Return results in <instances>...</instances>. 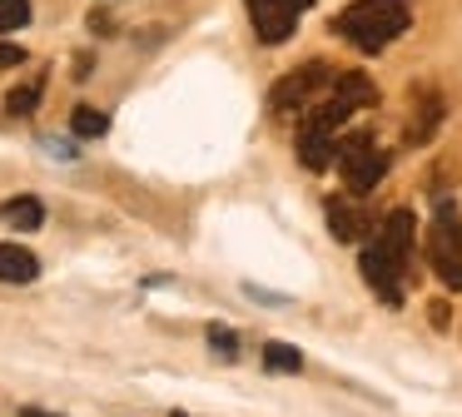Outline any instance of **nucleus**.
<instances>
[{
	"label": "nucleus",
	"mask_w": 462,
	"mask_h": 417,
	"mask_svg": "<svg viewBox=\"0 0 462 417\" xmlns=\"http://www.w3.org/2000/svg\"><path fill=\"white\" fill-rule=\"evenodd\" d=\"M408 20H412L408 0H353V5L333 20V35L353 40L363 55H378L383 45H393V40L408 30Z\"/></svg>",
	"instance_id": "1"
},
{
	"label": "nucleus",
	"mask_w": 462,
	"mask_h": 417,
	"mask_svg": "<svg viewBox=\"0 0 462 417\" xmlns=\"http://www.w3.org/2000/svg\"><path fill=\"white\" fill-rule=\"evenodd\" d=\"M338 169H343V184H348L353 194H368V189L388 174V154L373 144L368 129H353V134L338 139Z\"/></svg>",
	"instance_id": "2"
},
{
	"label": "nucleus",
	"mask_w": 462,
	"mask_h": 417,
	"mask_svg": "<svg viewBox=\"0 0 462 417\" xmlns=\"http://www.w3.org/2000/svg\"><path fill=\"white\" fill-rule=\"evenodd\" d=\"M333 79H338V75H333L328 65H319V60H313V65H299L293 75H283L279 85H273L269 105L279 109V115H293V109H309V105H319V95L333 85Z\"/></svg>",
	"instance_id": "3"
},
{
	"label": "nucleus",
	"mask_w": 462,
	"mask_h": 417,
	"mask_svg": "<svg viewBox=\"0 0 462 417\" xmlns=\"http://www.w3.org/2000/svg\"><path fill=\"white\" fill-rule=\"evenodd\" d=\"M402 264H408V258L393 254V248H383L378 238H368V244H363V254H358L363 278H368V283L378 288V298H383L388 308H398V303H402Z\"/></svg>",
	"instance_id": "4"
},
{
	"label": "nucleus",
	"mask_w": 462,
	"mask_h": 417,
	"mask_svg": "<svg viewBox=\"0 0 462 417\" xmlns=\"http://www.w3.org/2000/svg\"><path fill=\"white\" fill-rule=\"evenodd\" d=\"M313 0H249V15H254V30H259L263 45H279V40L293 35L299 15L309 10Z\"/></svg>",
	"instance_id": "5"
},
{
	"label": "nucleus",
	"mask_w": 462,
	"mask_h": 417,
	"mask_svg": "<svg viewBox=\"0 0 462 417\" xmlns=\"http://www.w3.org/2000/svg\"><path fill=\"white\" fill-rule=\"evenodd\" d=\"M41 273V258L25 244H0V283H31Z\"/></svg>",
	"instance_id": "6"
},
{
	"label": "nucleus",
	"mask_w": 462,
	"mask_h": 417,
	"mask_svg": "<svg viewBox=\"0 0 462 417\" xmlns=\"http://www.w3.org/2000/svg\"><path fill=\"white\" fill-rule=\"evenodd\" d=\"M438 119H442V95H432V89H418V105H412V115H408V144H422V139H432Z\"/></svg>",
	"instance_id": "7"
},
{
	"label": "nucleus",
	"mask_w": 462,
	"mask_h": 417,
	"mask_svg": "<svg viewBox=\"0 0 462 417\" xmlns=\"http://www.w3.org/2000/svg\"><path fill=\"white\" fill-rule=\"evenodd\" d=\"M0 224L21 228V234H35V228L45 224V204L35 194H21V199H5L0 204Z\"/></svg>",
	"instance_id": "8"
},
{
	"label": "nucleus",
	"mask_w": 462,
	"mask_h": 417,
	"mask_svg": "<svg viewBox=\"0 0 462 417\" xmlns=\"http://www.w3.org/2000/svg\"><path fill=\"white\" fill-rule=\"evenodd\" d=\"M328 228H333V238H343V244H353V238H363V228H368V218H363V208L343 204V199H328Z\"/></svg>",
	"instance_id": "9"
},
{
	"label": "nucleus",
	"mask_w": 462,
	"mask_h": 417,
	"mask_svg": "<svg viewBox=\"0 0 462 417\" xmlns=\"http://www.w3.org/2000/svg\"><path fill=\"white\" fill-rule=\"evenodd\" d=\"M333 95L348 99L353 109H368L373 99H378V89H373L368 75H358V70H353V75H338V79H333Z\"/></svg>",
	"instance_id": "10"
},
{
	"label": "nucleus",
	"mask_w": 462,
	"mask_h": 417,
	"mask_svg": "<svg viewBox=\"0 0 462 417\" xmlns=\"http://www.w3.org/2000/svg\"><path fill=\"white\" fill-rule=\"evenodd\" d=\"M263 373H279V377H289V373H303V353L299 348H289V343H263Z\"/></svg>",
	"instance_id": "11"
},
{
	"label": "nucleus",
	"mask_w": 462,
	"mask_h": 417,
	"mask_svg": "<svg viewBox=\"0 0 462 417\" xmlns=\"http://www.w3.org/2000/svg\"><path fill=\"white\" fill-rule=\"evenodd\" d=\"M105 129H110V115H100V109H90V105H75V115H70V134H80V139H100Z\"/></svg>",
	"instance_id": "12"
},
{
	"label": "nucleus",
	"mask_w": 462,
	"mask_h": 417,
	"mask_svg": "<svg viewBox=\"0 0 462 417\" xmlns=\"http://www.w3.org/2000/svg\"><path fill=\"white\" fill-rule=\"evenodd\" d=\"M41 89H45V75H35L31 85H21V89H11V99H5V115L11 119H21V115H31L35 105H41Z\"/></svg>",
	"instance_id": "13"
},
{
	"label": "nucleus",
	"mask_w": 462,
	"mask_h": 417,
	"mask_svg": "<svg viewBox=\"0 0 462 417\" xmlns=\"http://www.w3.org/2000/svg\"><path fill=\"white\" fill-rule=\"evenodd\" d=\"M31 25V0H0V30H25Z\"/></svg>",
	"instance_id": "14"
},
{
	"label": "nucleus",
	"mask_w": 462,
	"mask_h": 417,
	"mask_svg": "<svg viewBox=\"0 0 462 417\" xmlns=\"http://www.w3.org/2000/svg\"><path fill=\"white\" fill-rule=\"evenodd\" d=\"M209 348H214V353H224V357H234V353H239V338H234V328L214 323V328H209Z\"/></svg>",
	"instance_id": "15"
},
{
	"label": "nucleus",
	"mask_w": 462,
	"mask_h": 417,
	"mask_svg": "<svg viewBox=\"0 0 462 417\" xmlns=\"http://www.w3.org/2000/svg\"><path fill=\"white\" fill-rule=\"evenodd\" d=\"M438 278H442L448 288H462V248H457L452 258H442V264H438Z\"/></svg>",
	"instance_id": "16"
},
{
	"label": "nucleus",
	"mask_w": 462,
	"mask_h": 417,
	"mask_svg": "<svg viewBox=\"0 0 462 417\" xmlns=\"http://www.w3.org/2000/svg\"><path fill=\"white\" fill-rule=\"evenodd\" d=\"M21 60H25V50H21V45H0V70L21 65Z\"/></svg>",
	"instance_id": "17"
},
{
	"label": "nucleus",
	"mask_w": 462,
	"mask_h": 417,
	"mask_svg": "<svg viewBox=\"0 0 462 417\" xmlns=\"http://www.w3.org/2000/svg\"><path fill=\"white\" fill-rule=\"evenodd\" d=\"M90 30H100V35H110V30H115V20L105 15V10H95V15H90Z\"/></svg>",
	"instance_id": "18"
},
{
	"label": "nucleus",
	"mask_w": 462,
	"mask_h": 417,
	"mask_svg": "<svg viewBox=\"0 0 462 417\" xmlns=\"http://www.w3.org/2000/svg\"><path fill=\"white\" fill-rule=\"evenodd\" d=\"M21 417H55V412H41V407H25Z\"/></svg>",
	"instance_id": "19"
}]
</instances>
